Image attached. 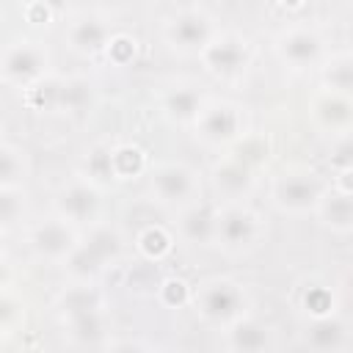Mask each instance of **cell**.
I'll use <instances>...</instances> for the list:
<instances>
[{"mask_svg":"<svg viewBox=\"0 0 353 353\" xmlns=\"http://www.w3.org/2000/svg\"><path fill=\"white\" fill-rule=\"evenodd\" d=\"M110 39H113V33H110L108 22L99 19V17H91V14L74 19V22L69 25V30H66L69 47H72L74 52H80V55H97V52L108 50Z\"/></svg>","mask_w":353,"mask_h":353,"instance_id":"cell-13","label":"cell"},{"mask_svg":"<svg viewBox=\"0 0 353 353\" xmlns=\"http://www.w3.org/2000/svg\"><path fill=\"white\" fill-rule=\"evenodd\" d=\"M174 240L171 234L163 229V226H146L141 234H138V251L149 259V262H160L168 251H171Z\"/></svg>","mask_w":353,"mask_h":353,"instance_id":"cell-23","label":"cell"},{"mask_svg":"<svg viewBox=\"0 0 353 353\" xmlns=\"http://www.w3.org/2000/svg\"><path fill=\"white\" fill-rule=\"evenodd\" d=\"M152 193L163 204H185L196 193V174L185 163H163L152 174Z\"/></svg>","mask_w":353,"mask_h":353,"instance_id":"cell-9","label":"cell"},{"mask_svg":"<svg viewBox=\"0 0 353 353\" xmlns=\"http://www.w3.org/2000/svg\"><path fill=\"white\" fill-rule=\"evenodd\" d=\"M303 306L312 314V320L314 317H328V314H334V295L325 287H312L303 295Z\"/></svg>","mask_w":353,"mask_h":353,"instance_id":"cell-28","label":"cell"},{"mask_svg":"<svg viewBox=\"0 0 353 353\" xmlns=\"http://www.w3.org/2000/svg\"><path fill=\"white\" fill-rule=\"evenodd\" d=\"M63 314L69 323V331L80 342H94L102 334V314H99V301L91 290L77 287L63 295Z\"/></svg>","mask_w":353,"mask_h":353,"instance_id":"cell-3","label":"cell"},{"mask_svg":"<svg viewBox=\"0 0 353 353\" xmlns=\"http://www.w3.org/2000/svg\"><path fill=\"white\" fill-rule=\"evenodd\" d=\"M243 303H245V295H243L240 284H234L229 279H212L196 290V306H199L201 317H207L212 323L232 325L234 320H240Z\"/></svg>","mask_w":353,"mask_h":353,"instance_id":"cell-1","label":"cell"},{"mask_svg":"<svg viewBox=\"0 0 353 353\" xmlns=\"http://www.w3.org/2000/svg\"><path fill=\"white\" fill-rule=\"evenodd\" d=\"M212 182H215L218 193H223L229 199H237L251 188V168L245 163H240L237 157H229V160L215 165Z\"/></svg>","mask_w":353,"mask_h":353,"instance_id":"cell-20","label":"cell"},{"mask_svg":"<svg viewBox=\"0 0 353 353\" xmlns=\"http://www.w3.org/2000/svg\"><path fill=\"white\" fill-rule=\"evenodd\" d=\"M55 204H58V212H61L63 221H69V223H88V221H94L99 215L102 199H99V190H97L94 182L77 179V182L66 185L58 193Z\"/></svg>","mask_w":353,"mask_h":353,"instance_id":"cell-10","label":"cell"},{"mask_svg":"<svg viewBox=\"0 0 353 353\" xmlns=\"http://www.w3.org/2000/svg\"><path fill=\"white\" fill-rule=\"evenodd\" d=\"M119 251H121L119 234L108 226H97L91 232V237L85 243H80L74 248V254L66 259V268H69V273H74L80 279H88V276L99 273L108 259H116Z\"/></svg>","mask_w":353,"mask_h":353,"instance_id":"cell-2","label":"cell"},{"mask_svg":"<svg viewBox=\"0 0 353 353\" xmlns=\"http://www.w3.org/2000/svg\"><path fill=\"white\" fill-rule=\"evenodd\" d=\"M276 50H279L281 61H287L295 69H303V66L317 63V58L323 52V39L309 28H292L279 39Z\"/></svg>","mask_w":353,"mask_h":353,"instance_id":"cell-12","label":"cell"},{"mask_svg":"<svg viewBox=\"0 0 353 353\" xmlns=\"http://www.w3.org/2000/svg\"><path fill=\"white\" fill-rule=\"evenodd\" d=\"M254 234H256V218L251 210L232 204L218 212L215 240H221L226 248H243L245 243L254 240Z\"/></svg>","mask_w":353,"mask_h":353,"instance_id":"cell-14","label":"cell"},{"mask_svg":"<svg viewBox=\"0 0 353 353\" xmlns=\"http://www.w3.org/2000/svg\"><path fill=\"white\" fill-rule=\"evenodd\" d=\"M157 298L168 309H182L190 301V287L182 279H163L160 287H157Z\"/></svg>","mask_w":353,"mask_h":353,"instance_id":"cell-27","label":"cell"},{"mask_svg":"<svg viewBox=\"0 0 353 353\" xmlns=\"http://www.w3.org/2000/svg\"><path fill=\"white\" fill-rule=\"evenodd\" d=\"M229 345L234 353H262L270 345V331L254 317H240L229 325Z\"/></svg>","mask_w":353,"mask_h":353,"instance_id":"cell-18","label":"cell"},{"mask_svg":"<svg viewBox=\"0 0 353 353\" xmlns=\"http://www.w3.org/2000/svg\"><path fill=\"white\" fill-rule=\"evenodd\" d=\"M30 243H33L36 254H41L47 259H69L74 254V248L80 245L72 223L63 221V218L39 223L30 234Z\"/></svg>","mask_w":353,"mask_h":353,"instance_id":"cell-11","label":"cell"},{"mask_svg":"<svg viewBox=\"0 0 353 353\" xmlns=\"http://www.w3.org/2000/svg\"><path fill=\"white\" fill-rule=\"evenodd\" d=\"M306 342L312 350L317 353H339L345 345H347V325L328 314V317H314L309 323V331H306Z\"/></svg>","mask_w":353,"mask_h":353,"instance_id":"cell-16","label":"cell"},{"mask_svg":"<svg viewBox=\"0 0 353 353\" xmlns=\"http://www.w3.org/2000/svg\"><path fill=\"white\" fill-rule=\"evenodd\" d=\"M312 113L325 130L345 132L353 127V99L347 94H336V91L317 94L312 102Z\"/></svg>","mask_w":353,"mask_h":353,"instance_id":"cell-15","label":"cell"},{"mask_svg":"<svg viewBox=\"0 0 353 353\" xmlns=\"http://www.w3.org/2000/svg\"><path fill=\"white\" fill-rule=\"evenodd\" d=\"M323 185L312 174H284L273 185V201L284 212H306L317 210L323 199Z\"/></svg>","mask_w":353,"mask_h":353,"instance_id":"cell-5","label":"cell"},{"mask_svg":"<svg viewBox=\"0 0 353 353\" xmlns=\"http://www.w3.org/2000/svg\"><path fill=\"white\" fill-rule=\"evenodd\" d=\"M19 212H22V199H19L17 188H3L0 190V218H3V226H11Z\"/></svg>","mask_w":353,"mask_h":353,"instance_id":"cell-30","label":"cell"},{"mask_svg":"<svg viewBox=\"0 0 353 353\" xmlns=\"http://www.w3.org/2000/svg\"><path fill=\"white\" fill-rule=\"evenodd\" d=\"M44 66H47L44 50L36 41H28V39L14 41L3 55V77H6V83L22 85V88H30L44 74Z\"/></svg>","mask_w":353,"mask_h":353,"instance_id":"cell-4","label":"cell"},{"mask_svg":"<svg viewBox=\"0 0 353 353\" xmlns=\"http://www.w3.org/2000/svg\"><path fill=\"white\" fill-rule=\"evenodd\" d=\"M110 168H113V179H135L146 168V157L138 146L121 143L110 149Z\"/></svg>","mask_w":353,"mask_h":353,"instance_id":"cell-22","label":"cell"},{"mask_svg":"<svg viewBox=\"0 0 353 353\" xmlns=\"http://www.w3.org/2000/svg\"><path fill=\"white\" fill-rule=\"evenodd\" d=\"M325 83H328V91L350 97V91H353V58L342 55V58L331 61L325 66Z\"/></svg>","mask_w":353,"mask_h":353,"instance_id":"cell-26","label":"cell"},{"mask_svg":"<svg viewBox=\"0 0 353 353\" xmlns=\"http://www.w3.org/2000/svg\"><path fill=\"white\" fill-rule=\"evenodd\" d=\"M108 58L113 61V63H119V66H124V63H130L132 58H135V39H130V36H124V33H116L113 39H110V44H108Z\"/></svg>","mask_w":353,"mask_h":353,"instance_id":"cell-29","label":"cell"},{"mask_svg":"<svg viewBox=\"0 0 353 353\" xmlns=\"http://www.w3.org/2000/svg\"><path fill=\"white\" fill-rule=\"evenodd\" d=\"M196 132L207 143H232L243 135V116L229 102H212L196 119Z\"/></svg>","mask_w":353,"mask_h":353,"instance_id":"cell-7","label":"cell"},{"mask_svg":"<svg viewBox=\"0 0 353 353\" xmlns=\"http://www.w3.org/2000/svg\"><path fill=\"white\" fill-rule=\"evenodd\" d=\"M215 229H218V215L207 204H190L179 215V234L193 245H204L215 240Z\"/></svg>","mask_w":353,"mask_h":353,"instance_id":"cell-17","label":"cell"},{"mask_svg":"<svg viewBox=\"0 0 353 353\" xmlns=\"http://www.w3.org/2000/svg\"><path fill=\"white\" fill-rule=\"evenodd\" d=\"M88 174L94 179H108L113 176V168H110V149H97L91 152L88 157Z\"/></svg>","mask_w":353,"mask_h":353,"instance_id":"cell-33","label":"cell"},{"mask_svg":"<svg viewBox=\"0 0 353 353\" xmlns=\"http://www.w3.org/2000/svg\"><path fill=\"white\" fill-rule=\"evenodd\" d=\"M88 99H91V88H88L85 80H77V77H74V80H63L61 85L52 88V102L61 105V108L77 110V108H83Z\"/></svg>","mask_w":353,"mask_h":353,"instance_id":"cell-25","label":"cell"},{"mask_svg":"<svg viewBox=\"0 0 353 353\" xmlns=\"http://www.w3.org/2000/svg\"><path fill=\"white\" fill-rule=\"evenodd\" d=\"M265 152H268V146H265V141H262V138H243V143L237 146V154H234V157L251 168L256 160H262V157H265Z\"/></svg>","mask_w":353,"mask_h":353,"instance_id":"cell-32","label":"cell"},{"mask_svg":"<svg viewBox=\"0 0 353 353\" xmlns=\"http://www.w3.org/2000/svg\"><path fill=\"white\" fill-rule=\"evenodd\" d=\"M163 110L168 119L174 121H196L204 110V102H201V94L190 85H179V88H171L163 99Z\"/></svg>","mask_w":353,"mask_h":353,"instance_id":"cell-21","label":"cell"},{"mask_svg":"<svg viewBox=\"0 0 353 353\" xmlns=\"http://www.w3.org/2000/svg\"><path fill=\"white\" fill-rule=\"evenodd\" d=\"M317 215L325 226H331L336 232H350L353 229V193L334 190V193L323 196L317 204Z\"/></svg>","mask_w":353,"mask_h":353,"instance_id":"cell-19","label":"cell"},{"mask_svg":"<svg viewBox=\"0 0 353 353\" xmlns=\"http://www.w3.org/2000/svg\"><path fill=\"white\" fill-rule=\"evenodd\" d=\"M201 61H204L207 72H212L218 77H229L248 63V47L240 36L221 33V36H212V41L201 50Z\"/></svg>","mask_w":353,"mask_h":353,"instance_id":"cell-8","label":"cell"},{"mask_svg":"<svg viewBox=\"0 0 353 353\" xmlns=\"http://www.w3.org/2000/svg\"><path fill=\"white\" fill-rule=\"evenodd\" d=\"M22 11H25L28 22H50V14H52V8L44 3H28Z\"/></svg>","mask_w":353,"mask_h":353,"instance_id":"cell-34","label":"cell"},{"mask_svg":"<svg viewBox=\"0 0 353 353\" xmlns=\"http://www.w3.org/2000/svg\"><path fill=\"white\" fill-rule=\"evenodd\" d=\"M212 22L204 11L199 8H185L179 11L168 25H165V39L182 50V52H193V50H204L212 41Z\"/></svg>","mask_w":353,"mask_h":353,"instance_id":"cell-6","label":"cell"},{"mask_svg":"<svg viewBox=\"0 0 353 353\" xmlns=\"http://www.w3.org/2000/svg\"><path fill=\"white\" fill-rule=\"evenodd\" d=\"M17 303H14V298L11 295H3V331L6 334H11V328H14V314H17Z\"/></svg>","mask_w":353,"mask_h":353,"instance_id":"cell-35","label":"cell"},{"mask_svg":"<svg viewBox=\"0 0 353 353\" xmlns=\"http://www.w3.org/2000/svg\"><path fill=\"white\" fill-rule=\"evenodd\" d=\"M25 174V163H22V149L3 143L0 146V185L3 188H19Z\"/></svg>","mask_w":353,"mask_h":353,"instance_id":"cell-24","label":"cell"},{"mask_svg":"<svg viewBox=\"0 0 353 353\" xmlns=\"http://www.w3.org/2000/svg\"><path fill=\"white\" fill-rule=\"evenodd\" d=\"M135 287V292H143V290H154L160 287V279H157V268L154 265H141L130 273V290Z\"/></svg>","mask_w":353,"mask_h":353,"instance_id":"cell-31","label":"cell"}]
</instances>
